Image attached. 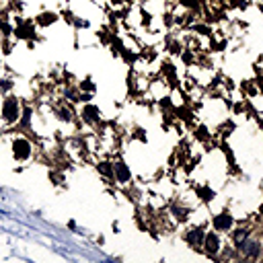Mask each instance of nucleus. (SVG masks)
Listing matches in <instances>:
<instances>
[{"mask_svg":"<svg viewBox=\"0 0 263 263\" xmlns=\"http://www.w3.org/2000/svg\"><path fill=\"white\" fill-rule=\"evenodd\" d=\"M259 218L263 220V204H261V208H259Z\"/></svg>","mask_w":263,"mask_h":263,"instance_id":"dca6fc26","label":"nucleus"},{"mask_svg":"<svg viewBox=\"0 0 263 263\" xmlns=\"http://www.w3.org/2000/svg\"><path fill=\"white\" fill-rule=\"evenodd\" d=\"M15 89H16L15 78H11V76H0V97H2V95H8V93H15Z\"/></svg>","mask_w":263,"mask_h":263,"instance_id":"f8f14e48","label":"nucleus"},{"mask_svg":"<svg viewBox=\"0 0 263 263\" xmlns=\"http://www.w3.org/2000/svg\"><path fill=\"white\" fill-rule=\"evenodd\" d=\"M23 107H25V101L19 95H15V93L2 95V99H0V124H2V132L15 130L19 126Z\"/></svg>","mask_w":263,"mask_h":263,"instance_id":"f03ea898","label":"nucleus"},{"mask_svg":"<svg viewBox=\"0 0 263 263\" xmlns=\"http://www.w3.org/2000/svg\"><path fill=\"white\" fill-rule=\"evenodd\" d=\"M189 214L191 210L185 206V204H179V201H173V204L169 206V216L173 218L175 224H183L189 220Z\"/></svg>","mask_w":263,"mask_h":263,"instance_id":"1a4fd4ad","label":"nucleus"},{"mask_svg":"<svg viewBox=\"0 0 263 263\" xmlns=\"http://www.w3.org/2000/svg\"><path fill=\"white\" fill-rule=\"evenodd\" d=\"M76 86H78V91H81V93H91V95L95 93V82L91 81V76H86L84 81H81Z\"/></svg>","mask_w":263,"mask_h":263,"instance_id":"2eb2a0df","label":"nucleus"},{"mask_svg":"<svg viewBox=\"0 0 263 263\" xmlns=\"http://www.w3.org/2000/svg\"><path fill=\"white\" fill-rule=\"evenodd\" d=\"M212 229L218 230V232H230L234 229V216L230 212H220L212 216Z\"/></svg>","mask_w":263,"mask_h":263,"instance_id":"6e6552de","label":"nucleus"},{"mask_svg":"<svg viewBox=\"0 0 263 263\" xmlns=\"http://www.w3.org/2000/svg\"><path fill=\"white\" fill-rule=\"evenodd\" d=\"M97 173L105 181H113V161H99L97 163Z\"/></svg>","mask_w":263,"mask_h":263,"instance_id":"9b49d317","label":"nucleus"},{"mask_svg":"<svg viewBox=\"0 0 263 263\" xmlns=\"http://www.w3.org/2000/svg\"><path fill=\"white\" fill-rule=\"evenodd\" d=\"M76 117L81 119L84 126H89V128H97V126L103 124V113H101V109H99L95 103H91V101H86L82 107L78 109Z\"/></svg>","mask_w":263,"mask_h":263,"instance_id":"7ed1b4c3","label":"nucleus"},{"mask_svg":"<svg viewBox=\"0 0 263 263\" xmlns=\"http://www.w3.org/2000/svg\"><path fill=\"white\" fill-rule=\"evenodd\" d=\"M11 132L8 136V146H11V154L15 163L19 164H29L35 156H37V150H39V144L31 140V136L27 132H21V130H6Z\"/></svg>","mask_w":263,"mask_h":263,"instance_id":"f257e3e1","label":"nucleus"},{"mask_svg":"<svg viewBox=\"0 0 263 263\" xmlns=\"http://www.w3.org/2000/svg\"><path fill=\"white\" fill-rule=\"evenodd\" d=\"M204 236H206V229L204 226H191L183 232V241L194 251H201V245H204Z\"/></svg>","mask_w":263,"mask_h":263,"instance_id":"423d86ee","label":"nucleus"},{"mask_svg":"<svg viewBox=\"0 0 263 263\" xmlns=\"http://www.w3.org/2000/svg\"><path fill=\"white\" fill-rule=\"evenodd\" d=\"M196 196H197V199H201V201H212L214 199V189L212 187H208V185H197L196 187Z\"/></svg>","mask_w":263,"mask_h":263,"instance_id":"ddd939ff","label":"nucleus"},{"mask_svg":"<svg viewBox=\"0 0 263 263\" xmlns=\"http://www.w3.org/2000/svg\"><path fill=\"white\" fill-rule=\"evenodd\" d=\"M194 134H196V138L199 140V142H210V140H212V132H210L206 126H197Z\"/></svg>","mask_w":263,"mask_h":263,"instance_id":"4468645a","label":"nucleus"},{"mask_svg":"<svg viewBox=\"0 0 263 263\" xmlns=\"http://www.w3.org/2000/svg\"><path fill=\"white\" fill-rule=\"evenodd\" d=\"M113 181L119 187H128L132 183V169L126 164V161H121V159L113 161Z\"/></svg>","mask_w":263,"mask_h":263,"instance_id":"39448f33","label":"nucleus"},{"mask_svg":"<svg viewBox=\"0 0 263 263\" xmlns=\"http://www.w3.org/2000/svg\"><path fill=\"white\" fill-rule=\"evenodd\" d=\"M222 232H218V230H206V236H204V245H201V251L206 253V257L210 259H216V257H220V253H222Z\"/></svg>","mask_w":263,"mask_h":263,"instance_id":"20e7f679","label":"nucleus"},{"mask_svg":"<svg viewBox=\"0 0 263 263\" xmlns=\"http://www.w3.org/2000/svg\"><path fill=\"white\" fill-rule=\"evenodd\" d=\"M234 249L247 259H259L261 257V243L257 239H251V236L247 241H243L241 245H236Z\"/></svg>","mask_w":263,"mask_h":263,"instance_id":"0eeeda50","label":"nucleus"},{"mask_svg":"<svg viewBox=\"0 0 263 263\" xmlns=\"http://www.w3.org/2000/svg\"><path fill=\"white\" fill-rule=\"evenodd\" d=\"M60 21V15L54 13V11H41L37 16H35V27H41V29H46V27H51V25H56Z\"/></svg>","mask_w":263,"mask_h":263,"instance_id":"9d476101","label":"nucleus"}]
</instances>
